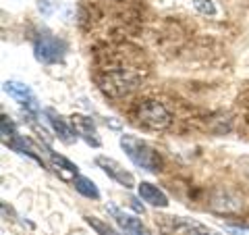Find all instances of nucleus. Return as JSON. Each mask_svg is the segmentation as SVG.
I'll return each instance as SVG.
<instances>
[{
  "label": "nucleus",
  "mask_w": 249,
  "mask_h": 235,
  "mask_svg": "<svg viewBox=\"0 0 249 235\" xmlns=\"http://www.w3.org/2000/svg\"><path fill=\"white\" fill-rule=\"evenodd\" d=\"M73 185H75V190L79 192L81 196H85V198H91V200H98V198H100V192H98L96 183H93L91 179H88V177L77 175V177L73 179Z\"/></svg>",
  "instance_id": "nucleus-11"
},
{
  "label": "nucleus",
  "mask_w": 249,
  "mask_h": 235,
  "mask_svg": "<svg viewBox=\"0 0 249 235\" xmlns=\"http://www.w3.org/2000/svg\"><path fill=\"white\" fill-rule=\"evenodd\" d=\"M4 92L9 94L11 98H15L17 102H21L23 106H27L31 113H37V102L34 92L29 90V85L21 83V81H6L4 83Z\"/></svg>",
  "instance_id": "nucleus-7"
},
{
  "label": "nucleus",
  "mask_w": 249,
  "mask_h": 235,
  "mask_svg": "<svg viewBox=\"0 0 249 235\" xmlns=\"http://www.w3.org/2000/svg\"><path fill=\"white\" fill-rule=\"evenodd\" d=\"M139 81H142V73L135 71V69L123 67V69H114V71H110L104 77L102 90L110 94V96H123V94L135 90Z\"/></svg>",
  "instance_id": "nucleus-2"
},
{
  "label": "nucleus",
  "mask_w": 249,
  "mask_h": 235,
  "mask_svg": "<svg viewBox=\"0 0 249 235\" xmlns=\"http://www.w3.org/2000/svg\"><path fill=\"white\" fill-rule=\"evenodd\" d=\"M121 148L124 154L131 158L135 167L147 171V173H158L162 169V156L154 150L152 146H147L135 136H121Z\"/></svg>",
  "instance_id": "nucleus-1"
},
{
  "label": "nucleus",
  "mask_w": 249,
  "mask_h": 235,
  "mask_svg": "<svg viewBox=\"0 0 249 235\" xmlns=\"http://www.w3.org/2000/svg\"><path fill=\"white\" fill-rule=\"evenodd\" d=\"M137 192H139V198H142L143 202H147L150 206H156V208H166L168 206L166 194L162 190H158L156 185H152V183L142 181L137 185Z\"/></svg>",
  "instance_id": "nucleus-8"
},
{
  "label": "nucleus",
  "mask_w": 249,
  "mask_h": 235,
  "mask_svg": "<svg viewBox=\"0 0 249 235\" xmlns=\"http://www.w3.org/2000/svg\"><path fill=\"white\" fill-rule=\"evenodd\" d=\"M108 210L112 213V216L116 218V223H119V227L123 231H127L129 235H145V227L142 225V221L131 215H124L123 210H119L116 206H108Z\"/></svg>",
  "instance_id": "nucleus-10"
},
{
  "label": "nucleus",
  "mask_w": 249,
  "mask_h": 235,
  "mask_svg": "<svg viewBox=\"0 0 249 235\" xmlns=\"http://www.w3.org/2000/svg\"><path fill=\"white\" fill-rule=\"evenodd\" d=\"M34 54L44 65H54V62H60L65 59L67 44L50 34H42V36H37L34 42Z\"/></svg>",
  "instance_id": "nucleus-4"
},
{
  "label": "nucleus",
  "mask_w": 249,
  "mask_h": 235,
  "mask_svg": "<svg viewBox=\"0 0 249 235\" xmlns=\"http://www.w3.org/2000/svg\"><path fill=\"white\" fill-rule=\"evenodd\" d=\"M193 6H196V11H199L201 15H210V17L216 15V6L212 0H193Z\"/></svg>",
  "instance_id": "nucleus-15"
},
{
  "label": "nucleus",
  "mask_w": 249,
  "mask_h": 235,
  "mask_svg": "<svg viewBox=\"0 0 249 235\" xmlns=\"http://www.w3.org/2000/svg\"><path fill=\"white\" fill-rule=\"evenodd\" d=\"M85 223H88L91 229H96L98 235H121V233H116L112 227H108L106 223H102V221H100V218H96V216H85Z\"/></svg>",
  "instance_id": "nucleus-14"
},
{
  "label": "nucleus",
  "mask_w": 249,
  "mask_h": 235,
  "mask_svg": "<svg viewBox=\"0 0 249 235\" xmlns=\"http://www.w3.org/2000/svg\"><path fill=\"white\" fill-rule=\"evenodd\" d=\"M129 202H131V206H133V208L137 210V213H143V206H139V204H137V200H135V198H131Z\"/></svg>",
  "instance_id": "nucleus-17"
},
{
  "label": "nucleus",
  "mask_w": 249,
  "mask_h": 235,
  "mask_svg": "<svg viewBox=\"0 0 249 235\" xmlns=\"http://www.w3.org/2000/svg\"><path fill=\"white\" fill-rule=\"evenodd\" d=\"M71 127L75 131V136L77 137H81L85 139L89 146L93 148H98L100 144V137H98V129H96V125H93L91 119H88V117H83V115H73L71 117Z\"/></svg>",
  "instance_id": "nucleus-6"
},
{
  "label": "nucleus",
  "mask_w": 249,
  "mask_h": 235,
  "mask_svg": "<svg viewBox=\"0 0 249 235\" xmlns=\"http://www.w3.org/2000/svg\"><path fill=\"white\" fill-rule=\"evenodd\" d=\"M0 133H2V144L4 146H11L15 139L19 137V133H17V129H15L13 121L6 115H2V121H0Z\"/></svg>",
  "instance_id": "nucleus-13"
},
{
  "label": "nucleus",
  "mask_w": 249,
  "mask_h": 235,
  "mask_svg": "<svg viewBox=\"0 0 249 235\" xmlns=\"http://www.w3.org/2000/svg\"><path fill=\"white\" fill-rule=\"evenodd\" d=\"M227 231L231 235H249V227H232V225H229Z\"/></svg>",
  "instance_id": "nucleus-16"
},
{
  "label": "nucleus",
  "mask_w": 249,
  "mask_h": 235,
  "mask_svg": "<svg viewBox=\"0 0 249 235\" xmlns=\"http://www.w3.org/2000/svg\"><path fill=\"white\" fill-rule=\"evenodd\" d=\"M44 115H46V119H48L50 127L58 133V137L62 139V142H65V144H73V142H75L77 136H75L73 127H69V125L62 121V117H60L56 111H54V108H46Z\"/></svg>",
  "instance_id": "nucleus-9"
},
{
  "label": "nucleus",
  "mask_w": 249,
  "mask_h": 235,
  "mask_svg": "<svg viewBox=\"0 0 249 235\" xmlns=\"http://www.w3.org/2000/svg\"><path fill=\"white\" fill-rule=\"evenodd\" d=\"M96 164H98V167L102 169L110 179H114V181L119 183V185H123V187H133V185H135V177L131 175L129 171H124L116 160L106 158V156H98Z\"/></svg>",
  "instance_id": "nucleus-5"
},
{
  "label": "nucleus",
  "mask_w": 249,
  "mask_h": 235,
  "mask_svg": "<svg viewBox=\"0 0 249 235\" xmlns=\"http://www.w3.org/2000/svg\"><path fill=\"white\" fill-rule=\"evenodd\" d=\"M48 154H50V160H52L54 167H56V171L60 169V171H65L67 175L77 177V173H79V167H77V164H73L69 158H65V156H60L56 152H48Z\"/></svg>",
  "instance_id": "nucleus-12"
},
{
  "label": "nucleus",
  "mask_w": 249,
  "mask_h": 235,
  "mask_svg": "<svg viewBox=\"0 0 249 235\" xmlns=\"http://www.w3.org/2000/svg\"><path fill=\"white\" fill-rule=\"evenodd\" d=\"M137 119H139V123H143L145 127H150L154 131H162L170 125L173 117H170L164 104L156 102V100H145V102L137 106Z\"/></svg>",
  "instance_id": "nucleus-3"
}]
</instances>
